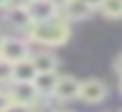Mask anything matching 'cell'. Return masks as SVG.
<instances>
[{
  "instance_id": "cell-1",
  "label": "cell",
  "mask_w": 122,
  "mask_h": 112,
  "mask_svg": "<svg viewBox=\"0 0 122 112\" xmlns=\"http://www.w3.org/2000/svg\"><path fill=\"white\" fill-rule=\"evenodd\" d=\"M27 40L35 42V45H42V47L65 45L70 40V22H67V18H60V15L40 20V22H32L27 27Z\"/></svg>"
},
{
  "instance_id": "cell-2",
  "label": "cell",
  "mask_w": 122,
  "mask_h": 112,
  "mask_svg": "<svg viewBox=\"0 0 122 112\" xmlns=\"http://www.w3.org/2000/svg\"><path fill=\"white\" fill-rule=\"evenodd\" d=\"M0 57L8 62H18V60L30 57V42L23 37H5L3 47H0Z\"/></svg>"
},
{
  "instance_id": "cell-3",
  "label": "cell",
  "mask_w": 122,
  "mask_h": 112,
  "mask_svg": "<svg viewBox=\"0 0 122 112\" xmlns=\"http://www.w3.org/2000/svg\"><path fill=\"white\" fill-rule=\"evenodd\" d=\"M105 97H107V85H105L102 80L90 77V80H82L80 82V100L95 105V102H102Z\"/></svg>"
},
{
  "instance_id": "cell-4",
  "label": "cell",
  "mask_w": 122,
  "mask_h": 112,
  "mask_svg": "<svg viewBox=\"0 0 122 112\" xmlns=\"http://www.w3.org/2000/svg\"><path fill=\"white\" fill-rule=\"evenodd\" d=\"M52 97H55V100H62V102H70V100L80 97V80L72 77V75H60Z\"/></svg>"
},
{
  "instance_id": "cell-5",
  "label": "cell",
  "mask_w": 122,
  "mask_h": 112,
  "mask_svg": "<svg viewBox=\"0 0 122 112\" xmlns=\"http://www.w3.org/2000/svg\"><path fill=\"white\" fill-rule=\"evenodd\" d=\"M25 10H27V18H30V22H40V20L55 18L60 8L52 3V0H30V3L25 5Z\"/></svg>"
},
{
  "instance_id": "cell-6",
  "label": "cell",
  "mask_w": 122,
  "mask_h": 112,
  "mask_svg": "<svg viewBox=\"0 0 122 112\" xmlns=\"http://www.w3.org/2000/svg\"><path fill=\"white\" fill-rule=\"evenodd\" d=\"M8 92H10L13 102H23V105H35L40 100V92L32 82H13L8 87Z\"/></svg>"
},
{
  "instance_id": "cell-7",
  "label": "cell",
  "mask_w": 122,
  "mask_h": 112,
  "mask_svg": "<svg viewBox=\"0 0 122 112\" xmlns=\"http://www.w3.org/2000/svg\"><path fill=\"white\" fill-rule=\"evenodd\" d=\"M92 5L87 3V0H67L65 3V8H62V15L67 20H87L92 15Z\"/></svg>"
},
{
  "instance_id": "cell-8",
  "label": "cell",
  "mask_w": 122,
  "mask_h": 112,
  "mask_svg": "<svg viewBox=\"0 0 122 112\" xmlns=\"http://www.w3.org/2000/svg\"><path fill=\"white\" fill-rule=\"evenodd\" d=\"M35 77H37V67L32 65L30 57L13 62V82H32Z\"/></svg>"
},
{
  "instance_id": "cell-9",
  "label": "cell",
  "mask_w": 122,
  "mask_h": 112,
  "mask_svg": "<svg viewBox=\"0 0 122 112\" xmlns=\"http://www.w3.org/2000/svg\"><path fill=\"white\" fill-rule=\"evenodd\" d=\"M57 70L55 72H37V77L32 80V85L37 87V92H40V97H52V92H55V85H57Z\"/></svg>"
},
{
  "instance_id": "cell-10",
  "label": "cell",
  "mask_w": 122,
  "mask_h": 112,
  "mask_svg": "<svg viewBox=\"0 0 122 112\" xmlns=\"http://www.w3.org/2000/svg\"><path fill=\"white\" fill-rule=\"evenodd\" d=\"M30 60L37 67V72H55L57 70V57L52 52H47V50H40V52L30 55Z\"/></svg>"
},
{
  "instance_id": "cell-11",
  "label": "cell",
  "mask_w": 122,
  "mask_h": 112,
  "mask_svg": "<svg viewBox=\"0 0 122 112\" xmlns=\"http://www.w3.org/2000/svg\"><path fill=\"white\" fill-rule=\"evenodd\" d=\"M97 10H100L107 20H120V18H122V0H102Z\"/></svg>"
},
{
  "instance_id": "cell-12",
  "label": "cell",
  "mask_w": 122,
  "mask_h": 112,
  "mask_svg": "<svg viewBox=\"0 0 122 112\" xmlns=\"http://www.w3.org/2000/svg\"><path fill=\"white\" fill-rule=\"evenodd\" d=\"M5 82H13V62L0 57V85H5Z\"/></svg>"
},
{
  "instance_id": "cell-13",
  "label": "cell",
  "mask_w": 122,
  "mask_h": 112,
  "mask_svg": "<svg viewBox=\"0 0 122 112\" xmlns=\"http://www.w3.org/2000/svg\"><path fill=\"white\" fill-rule=\"evenodd\" d=\"M3 112H35L32 110V105H23V102H10L8 107H5Z\"/></svg>"
},
{
  "instance_id": "cell-14",
  "label": "cell",
  "mask_w": 122,
  "mask_h": 112,
  "mask_svg": "<svg viewBox=\"0 0 122 112\" xmlns=\"http://www.w3.org/2000/svg\"><path fill=\"white\" fill-rule=\"evenodd\" d=\"M10 102H13V100H10V92H8V90H0V112L8 107Z\"/></svg>"
},
{
  "instance_id": "cell-15",
  "label": "cell",
  "mask_w": 122,
  "mask_h": 112,
  "mask_svg": "<svg viewBox=\"0 0 122 112\" xmlns=\"http://www.w3.org/2000/svg\"><path fill=\"white\" fill-rule=\"evenodd\" d=\"M27 3H30V0H10V5H8V8H25Z\"/></svg>"
},
{
  "instance_id": "cell-16",
  "label": "cell",
  "mask_w": 122,
  "mask_h": 112,
  "mask_svg": "<svg viewBox=\"0 0 122 112\" xmlns=\"http://www.w3.org/2000/svg\"><path fill=\"white\" fill-rule=\"evenodd\" d=\"M115 72H117V75L122 77V55H120L117 60H115Z\"/></svg>"
},
{
  "instance_id": "cell-17",
  "label": "cell",
  "mask_w": 122,
  "mask_h": 112,
  "mask_svg": "<svg viewBox=\"0 0 122 112\" xmlns=\"http://www.w3.org/2000/svg\"><path fill=\"white\" fill-rule=\"evenodd\" d=\"M52 3H55V5H57V8H60V10H62V8H65V3H67V0H52Z\"/></svg>"
},
{
  "instance_id": "cell-18",
  "label": "cell",
  "mask_w": 122,
  "mask_h": 112,
  "mask_svg": "<svg viewBox=\"0 0 122 112\" xmlns=\"http://www.w3.org/2000/svg\"><path fill=\"white\" fill-rule=\"evenodd\" d=\"M87 3H90L92 8H100V3H102V0H87Z\"/></svg>"
},
{
  "instance_id": "cell-19",
  "label": "cell",
  "mask_w": 122,
  "mask_h": 112,
  "mask_svg": "<svg viewBox=\"0 0 122 112\" xmlns=\"http://www.w3.org/2000/svg\"><path fill=\"white\" fill-rule=\"evenodd\" d=\"M8 5H10V0H0V10H5Z\"/></svg>"
},
{
  "instance_id": "cell-20",
  "label": "cell",
  "mask_w": 122,
  "mask_h": 112,
  "mask_svg": "<svg viewBox=\"0 0 122 112\" xmlns=\"http://www.w3.org/2000/svg\"><path fill=\"white\" fill-rule=\"evenodd\" d=\"M3 40H5V37H3V35H0V47H3Z\"/></svg>"
},
{
  "instance_id": "cell-21",
  "label": "cell",
  "mask_w": 122,
  "mask_h": 112,
  "mask_svg": "<svg viewBox=\"0 0 122 112\" xmlns=\"http://www.w3.org/2000/svg\"><path fill=\"white\" fill-rule=\"evenodd\" d=\"M120 87H122V82H120Z\"/></svg>"
}]
</instances>
